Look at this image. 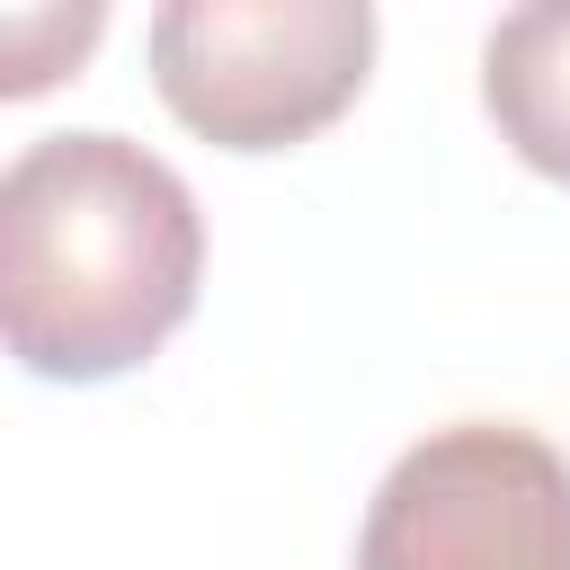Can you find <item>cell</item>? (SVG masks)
I'll list each match as a JSON object with an SVG mask.
<instances>
[{"label": "cell", "mask_w": 570, "mask_h": 570, "mask_svg": "<svg viewBox=\"0 0 570 570\" xmlns=\"http://www.w3.org/2000/svg\"><path fill=\"white\" fill-rule=\"evenodd\" d=\"M205 214L134 134H36L0 169V338L36 383H116L196 312Z\"/></svg>", "instance_id": "1"}, {"label": "cell", "mask_w": 570, "mask_h": 570, "mask_svg": "<svg viewBox=\"0 0 570 570\" xmlns=\"http://www.w3.org/2000/svg\"><path fill=\"white\" fill-rule=\"evenodd\" d=\"M374 71L365 0H169L151 9V89L214 151H294L356 107Z\"/></svg>", "instance_id": "2"}, {"label": "cell", "mask_w": 570, "mask_h": 570, "mask_svg": "<svg viewBox=\"0 0 570 570\" xmlns=\"http://www.w3.org/2000/svg\"><path fill=\"white\" fill-rule=\"evenodd\" d=\"M356 570H570V454L517 419L428 428L374 481Z\"/></svg>", "instance_id": "3"}, {"label": "cell", "mask_w": 570, "mask_h": 570, "mask_svg": "<svg viewBox=\"0 0 570 570\" xmlns=\"http://www.w3.org/2000/svg\"><path fill=\"white\" fill-rule=\"evenodd\" d=\"M481 107L534 178L570 187V0H534V9H508L490 27Z\"/></svg>", "instance_id": "4"}, {"label": "cell", "mask_w": 570, "mask_h": 570, "mask_svg": "<svg viewBox=\"0 0 570 570\" xmlns=\"http://www.w3.org/2000/svg\"><path fill=\"white\" fill-rule=\"evenodd\" d=\"M98 27H107V9H45V18H9L0 27V98H36L45 80H62L89 45H98Z\"/></svg>", "instance_id": "5"}]
</instances>
